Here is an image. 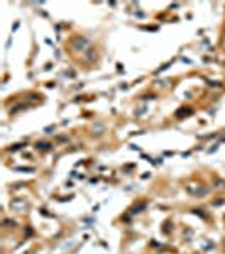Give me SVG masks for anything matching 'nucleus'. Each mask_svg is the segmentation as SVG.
<instances>
[{"mask_svg": "<svg viewBox=\"0 0 225 254\" xmlns=\"http://www.w3.org/2000/svg\"><path fill=\"white\" fill-rule=\"evenodd\" d=\"M86 44H88V41L86 39H76L74 41V46H76V48H85Z\"/></svg>", "mask_w": 225, "mask_h": 254, "instance_id": "obj_1", "label": "nucleus"}, {"mask_svg": "<svg viewBox=\"0 0 225 254\" xmlns=\"http://www.w3.org/2000/svg\"><path fill=\"white\" fill-rule=\"evenodd\" d=\"M4 225H14V227H15V222H12V220H4Z\"/></svg>", "mask_w": 225, "mask_h": 254, "instance_id": "obj_3", "label": "nucleus"}, {"mask_svg": "<svg viewBox=\"0 0 225 254\" xmlns=\"http://www.w3.org/2000/svg\"><path fill=\"white\" fill-rule=\"evenodd\" d=\"M51 147V144H48V142H37V149H42V151H48Z\"/></svg>", "mask_w": 225, "mask_h": 254, "instance_id": "obj_2", "label": "nucleus"}]
</instances>
